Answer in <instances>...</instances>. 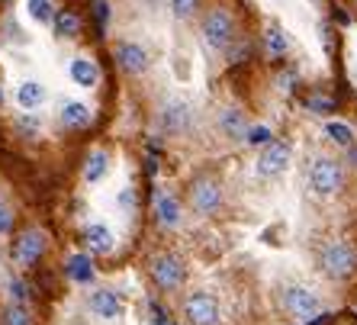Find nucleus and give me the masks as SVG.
Here are the masks:
<instances>
[{"instance_id": "nucleus-1", "label": "nucleus", "mask_w": 357, "mask_h": 325, "mask_svg": "<svg viewBox=\"0 0 357 325\" xmlns=\"http://www.w3.org/2000/svg\"><path fill=\"white\" fill-rule=\"evenodd\" d=\"M319 271L335 284H344L357 274V248L344 239H332L319 251Z\"/></svg>"}, {"instance_id": "nucleus-2", "label": "nucleus", "mask_w": 357, "mask_h": 325, "mask_svg": "<svg viewBox=\"0 0 357 325\" xmlns=\"http://www.w3.org/2000/svg\"><path fill=\"white\" fill-rule=\"evenodd\" d=\"M277 303H280L283 312H287L290 319H296V322H312V319H322V312H325L322 296H319L316 290L303 287V284L280 287V293H277Z\"/></svg>"}, {"instance_id": "nucleus-3", "label": "nucleus", "mask_w": 357, "mask_h": 325, "mask_svg": "<svg viewBox=\"0 0 357 325\" xmlns=\"http://www.w3.org/2000/svg\"><path fill=\"white\" fill-rule=\"evenodd\" d=\"M341 187H344V167H341V161L328 158V155H319L309 165V190L316 193L319 200H332V197L341 193Z\"/></svg>"}, {"instance_id": "nucleus-4", "label": "nucleus", "mask_w": 357, "mask_h": 325, "mask_svg": "<svg viewBox=\"0 0 357 325\" xmlns=\"http://www.w3.org/2000/svg\"><path fill=\"white\" fill-rule=\"evenodd\" d=\"M149 277L155 280L161 293H177L187 280V264L177 258L174 251H158L149 261Z\"/></svg>"}, {"instance_id": "nucleus-5", "label": "nucleus", "mask_w": 357, "mask_h": 325, "mask_svg": "<svg viewBox=\"0 0 357 325\" xmlns=\"http://www.w3.org/2000/svg\"><path fill=\"white\" fill-rule=\"evenodd\" d=\"M199 36L213 52H225L235 42V17L225 7L209 10L203 26H199Z\"/></svg>"}, {"instance_id": "nucleus-6", "label": "nucleus", "mask_w": 357, "mask_h": 325, "mask_svg": "<svg viewBox=\"0 0 357 325\" xmlns=\"http://www.w3.org/2000/svg\"><path fill=\"white\" fill-rule=\"evenodd\" d=\"M183 322L187 325H222V306L216 293L193 290L183 296Z\"/></svg>"}, {"instance_id": "nucleus-7", "label": "nucleus", "mask_w": 357, "mask_h": 325, "mask_svg": "<svg viewBox=\"0 0 357 325\" xmlns=\"http://www.w3.org/2000/svg\"><path fill=\"white\" fill-rule=\"evenodd\" d=\"M187 197H190V206L197 216H213V213H219V206H222V183H219L216 177L199 174L190 181Z\"/></svg>"}, {"instance_id": "nucleus-8", "label": "nucleus", "mask_w": 357, "mask_h": 325, "mask_svg": "<svg viewBox=\"0 0 357 325\" xmlns=\"http://www.w3.org/2000/svg\"><path fill=\"white\" fill-rule=\"evenodd\" d=\"M45 248H49V235L42 232V229H26V232L17 235L10 258H13V264H17L20 271H29V267H36L42 261Z\"/></svg>"}, {"instance_id": "nucleus-9", "label": "nucleus", "mask_w": 357, "mask_h": 325, "mask_svg": "<svg viewBox=\"0 0 357 325\" xmlns=\"http://www.w3.org/2000/svg\"><path fill=\"white\" fill-rule=\"evenodd\" d=\"M290 158H293V151H290V145L287 142H271V145H264L261 149V155H258V174L261 177H280L287 167H290Z\"/></svg>"}, {"instance_id": "nucleus-10", "label": "nucleus", "mask_w": 357, "mask_h": 325, "mask_svg": "<svg viewBox=\"0 0 357 325\" xmlns=\"http://www.w3.org/2000/svg\"><path fill=\"white\" fill-rule=\"evenodd\" d=\"M113 59L116 65L123 68L126 75H145L149 71V52L142 49L139 42H119L116 49H113Z\"/></svg>"}, {"instance_id": "nucleus-11", "label": "nucleus", "mask_w": 357, "mask_h": 325, "mask_svg": "<svg viewBox=\"0 0 357 325\" xmlns=\"http://www.w3.org/2000/svg\"><path fill=\"white\" fill-rule=\"evenodd\" d=\"M155 219H158L161 229H177V225L183 222L181 200H177L174 193H167V190L155 193Z\"/></svg>"}, {"instance_id": "nucleus-12", "label": "nucleus", "mask_w": 357, "mask_h": 325, "mask_svg": "<svg viewBox=\"0 0 357 325\" xmlns=\"http://www.w3.org/2000/svg\"><path fill=\"white\" fill-rule=\"evenodd\" d=\"M190 119H193V113L183 100H171V103H165V109H161V129L171 135L187 133V129H190Z\"/></svg>"}, {"instance_id": "nucleus-13", "label": "nucleus", "mask_w": 357, "mask_h": 325, "mask_svg": "<svg viewBox=\"0 0 357 325\" xmlns=\"http://www.w3.org/2000/svg\"><path fill=\"white\" fill-rule=\"evenodd\" d=\"M65 274H68L71 284L87 287V284H93L97 267H93V258L87 255V251H75V255H68V261H65Z\"/></svg>"}, {"instance_id": "nucleus-14", "label": "nucleus", "mask_w": 357, "mask_h": 325, "mask_svg": "<svg viewBox=\"0 0 357 325\" xmlns=\"http://www.w3.org/2000/svg\"><path fill=\"white\" fill-rule=\"evenodd\" d=\"M87 309L97 319H119L123 316V300H119L116 290H93L87 296Z\"/></svg>"}, {"instance_id": "nucleus-15", "label": "nucleus", "mask_w": 357, "mask_h": 325, "mask_svg": "<svg viewBox=\"0 0 357 325\" xmlns=\"http://www.w3.org/2000/svg\"><path fill=\"white\" fill-rule=\"evenodd\" d=\"M219 133L229 139V142H245V135H248V119L245 113L235 107H225L219 113Z\"/></svg>"}, {"instance_id": "nucleus-16", "label": "nucleus", "mask_w": 357, "mask_h": 325, "mask_svg": "<svg viewBox=\"0 0 357 325\" xmlns=\"http://www.w3.org/2000/svg\"><path fill=\"white\" fill-rule=\"evenodd\" d=\"M84 242H87V248H91L93 255H109V251L116 248V239H113V232H109L103 222L87 225V229H84Z\"/></svg>"}, {"instance_id": "nucleus-17", "label": "nucleus", "mask_w": 357, "mask_h": 325, "mask_svg": "<svg viewBox=\"0 0 357 325\" xmlns=\"http://www.w3.org/2000/svg\"><path fill=\"white\" fill-rule=\"evenodd\" d=\"M68 75H71V81L77 84V87H97V81H100V71H97V65H93L91 59H71V65H68Z\"/></svg>"}, {"instance_id": "nucleus-18", "label": "nucleus", "mask_w": 357, "mask_h": 325, "mask_svg": "<svg viewBox=\"0 0 357 325\" xmlns=\"http://www.w3.org/2000/svg\"><path fill=\"white\" fill-rule=\"evenodd\" d=\"M109 174V155L103 149H93L84 161V181L87 183H100L103 177Z\"/></svg>"}, {"instance_id": "nucleus-19", "label": "nucleus", "mask_w": 357, "mask_h": 325, "mask_svg": "<svg viewBox=\"0 0 357 325\" xmlns=\"http://www.w3.org/2000/svg\"><path fill=\"white\" fill-rule=\"evenodd\" d=\"M52 26H55V36H59V39H77V33H81V17H77L75 10H59L55 20H52Z\"/></svg>"}, {"instance_id": "nucleus-20", "label": "nucleus", "mask_w": 357, "mask_h": 325, "mask_svg": "<svg viewBox=\"0 0 357 325\" xmlns=\"http://www.w3.org/2000/svg\"><path fill=\"white\" fill-rule=\"evenodd\" d=\"M17 103L23 109H36L45 103V87H42L39 81H23L17 91Z\"/></svg>"}, {"instance_id": "nucleus-21", "label": "nucleus", "mask_w": 357, "mask_h": 325, "mask_svg": "<svg viewBox=\"0 0 357 325\" xmlns=\"http://www.w3.org/2000/svg\"><path fill=\"white\" fill-rule=\"evenodd\" d=\"M61 123H65L68 129H87V126H91V109L77 100L65 103V107H61Z\"/></svg>"}, {"instance_id": "nucleus-22", "label": "nucleus", "mask_w": 357, "mask_h": 325, "mask_svg": "<svg viewBox=\"0 0 357 325\" xmlns=\"http://www.w3.org/2000/svg\"><path fill=\"white\" fill-rule=\"evenodd\" d=\"M264 49H267V55H271V59H283V55L290 52V39H287V33H283L280 26H267Z\"/></svg>"}, {"instance_id": "nucleus-23", "label": "nucleus", "mask_w": 357, "mask_h": 325, "mask_svg": "<svg viewBox=\"0 0 357 325\" xmlns=\"http://www.w3.org/2000/svg\"><path fill=\"white\" fill-rule=\"evenodd\" d=\"M0 325H36L26 303H7L0 309Z\"/></svg>"}, {"instance_id": "nucleus-24", "label": "nucleus", "mask_w": 357, "mask_h": 325, "mask_svg": "<svg viewBox=\"0 0 357 325\" xmlns=\"http://www.w3.org/2000/svg\"><path fill=\"white\" fill-rule=\"evenodd\" d=\"M325 135H328L335 145H341V149H351L357 139L354 129H351L348 123H341V119H328V123H325Z\"/></svg>"}, {"instance_id": "nucleus-25", "label": "nucleus", "mask_w": 357, "mask_h": 325, "mask_svg": "<svg viewBox=\"0 0 357 325\" xmlns=\"http://www.w3.org/2000/svg\"><path fill=\"white\" fill-rule=\"evenodd\" d=\"M274 142V133L267 126H248V135H245V145L251 149H264V145Z\"/></svg>"}, {"instance_id": "nucleus-26", "label": "nucleus", "mask_w": 357, "mask_h": 325, "mask_svg": "<svg viewBox=\"0 0 357 325\" xmlns=\"http://www.w3.org/2000/svg\"><path fill=\"white\" fill-rule=\"evenodd\" d=\"M26 10H29V17L36 20V23H52V3L49 0H29V3H26Z\"/></svg>"}, {"instance_id": "nucleus-27", "label": "nucleus", "mask_w": 357, "mask_h": 325, "mask_svg": "<svg viewBox=\"0 0 357 325\" xmlns=\"http://www.w3.org/2000/svg\"><path fill=\"white\" fill-rule=\"evenodd\" d=\"M91 10H93V23H97V33L103 36V33H107V23H109V3H107V0H93Z\"/></svg>"}, {"instance_id": "nucleus-28", "label": "nucleus", "mask_w": 357, "mask_h": 325, "mask_svg": "<svg viewBox=\"0 0 357 325\" xmlns=\"http://www.w3.org/2000/svg\"><path fill=\"white\" fill-rule=\"evenodd\" d=\"M197 7H199V0H171V13L177 20H190L197 13Z\"/></svg>"}, {"instance_id": "nucleus-29", "label": "nucleus", "mask_w": 357, "mask_h": 325, "mask_svg": "<svg viewBox=\"0 0 357 325\" xmlns=\"http://www.w3.org/2000/svg\"><path fill=\"white\" fill-rule=\"evenodd\" d=\"M306 107L312 109V113H332L335 100L332 97H325V93H312V97H306Z\"/></svg>"}, {"instance_id": "nucleus-30", "label": "nucleus", "mask_w": 357, "mask_h": 325, "mask_svg": "<svg viewBox=\"0 0 357 325\" xmlns=\"http://www.w3.org/2000/svg\"><path fill=\"white\" fill-rule=\"evenodd\" d=\"M10 232H13V209H10V203L0 200V239Z\"/></svg>"}, {"instance_id": "nucleus-31", "label": "nucleus", "mask_w": 357, "mask_h": 325, "mask_svg": "<svg viewBox=\"0 0 357 325\" xmlns=\"http://www.w3.org/2000/svg\"><path fill=\"white\" fill-rule=\"evenodd\" d=\"M10 296H13V303H23L29 296V287H23V280H13L10 284Z\"/></svg>"}, {"instance_id": "nucleus-32", "label": "nucleus", "mask_w": 357, "mask_h": 325, "mask_svg": "<svg viewBox=\"0 0 357 325\" xmlns=\"http://www.w3.org/2000/svg\"><path fill=\"white\" fill-rule=\"evenodd\" d=\"M17 129H20V133H36V129H39V123H36V116H20L17 119Z\"/></svg>"}, {"instance_id": "nucleus-33", "label": "nucleus", "mask_w": 357, "mask_h": 325, "mask_svg": "<svg viewBox=\"0 0 357 325\" xmlns=\"http://www.w3.org/2000/svg\"><path fill=\"white\" fill-rule=\"evenodd\" d=\"M119 206H129V209H132L135 206V190H132V187H123V193H119Z\"/></svg>"}, {"instance_id": "nucleus-34", "label": "nucleus", "mask_w": 357, "mask_h": 325, "mask_svg": "<svg viewBox=\"0 0 357 325\" xmlns=\"http://www.w3.org/2000/svg\"><path fill=\"white\" fill-rule=\"evenodd\" d=\"M0 103H3V87H0Z\"/></svg>"}, {"instance_id": "nucleus-35", "label": "nucleus", "mask_w": 357, "mask_h": 325, "mask_svg": "<svg viewBox=\"0 0 357 325\" xmlns=\"http://www.w3.org/2000/svg\"><path fill=\"white\" fill-rule=\"evenodd\" d=\"M354 312H357V306H354Z\"/></svg>"}]
</instances>
